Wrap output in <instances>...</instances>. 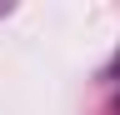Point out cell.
Here are the masks:
<instances>
[{
    "label": "cell",
    "instance_id": "cell-1",
    "mask_svg": "<svg viewBox=\"0 0 120 115\" xmlns=\"http://www.w3.org/2000/svg\"><path fill=\"white\" fill-rule=\"evenodd\" d=\"M115 70H120V60H115Z\"/></svg>",
    "mask_w": 120,
    "mask_h": 115
}]
</instances>
